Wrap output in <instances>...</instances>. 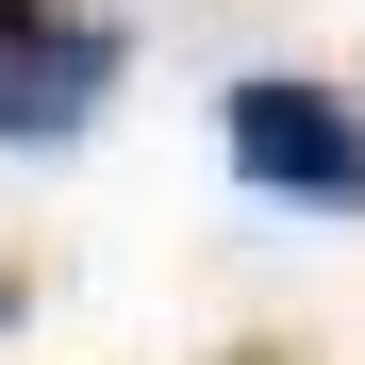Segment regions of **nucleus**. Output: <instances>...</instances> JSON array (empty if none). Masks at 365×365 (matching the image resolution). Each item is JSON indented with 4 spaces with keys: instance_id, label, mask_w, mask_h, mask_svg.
<instances>
[{
    "instance_id": "nucleus-1",
    "label": "nucleus",
    "mask_w": 365,
    "mask_h": 365,
    "mask_svg": "<svg viewBox=\"0 0 365 365\" xmlns=\"http://www.w3.org/2000/svg\"><path fill=\"white\" fill-rule=\"evenodd\" d=\"M216 133H232V166H250L266 200H299V216H365V100H349V83L250 67V83L216 100Z\"/></svg>"
},
{
    "instance_id": "nucleus-2",
    "label": "nucleus",
    "mask_w": 365,
    "mask_h": 365,
    "mask_svg": "<svg viewBox=\"0 0 365 365\" xmlns=\"http://www.w3.org/2000/svg\"><path fill=\"white\" fill-rule=\"evenodd\" d=\"M116 67H133V34H116V17H50V34L17 50V83H0V150H67L83 116L116 100Z\"/></svg>"
},
{
    "instance_id": "nucleus-3",
    "label": "nucleus",
    "mask_w": 365,
    "mask_h": 365,
    "mask_svg": "<svg viewBox=\"0 0 365 365\" xmlns=\"http://www.w3.org/2000/svg\"><path fill=\"white\" fill-rule=\"evenodd\" d=\"M50 34V0H0V83H17V50Z\"/></svg>"
},
{
    "instance_id": "nucleus-4",
    "label": "nucleus",
    "mask_w": 365,
    "mask_h": 365,
    "mask_svg": "<svg viewBox=\"0 0 365 365\" xmlns=\"http://www.w3.org/2000/svg\"><path fill=\"white\" fill-rule=\"evenodd\" d=\"M0 316H17V282H0Z\"/></svg>"
},
{
    "instance_id": "nucleus-5",
    "label": "nucleus",
    "mask_w": 365,
    "mask_h": 365,
    "mask_svg": "<svg viewBox=\"0 0 365 365\" xmlns=\"http://www.w3.org/2000/svg\"><path fill=\"white\" fill-rule=\"evenodd\" d=\"M250 365H282V349H250Z\"/></svg>"
}]
</instances>
